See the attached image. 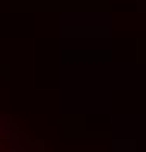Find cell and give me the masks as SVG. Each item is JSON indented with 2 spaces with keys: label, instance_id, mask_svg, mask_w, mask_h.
Listing matches in <instances>:
<instances>
[{
  "label": "cell",
  "instance_id": "obj_1",
  "mask_svg": "<svg viewBox=\"0 0 146 152\" xmlns=\"http://www.w3.org/2000/svg\"><path fill=\"white\" fill-rule=\"evenodd\" d=\"M0 152H41L29 140V133L13 121V114L7 111L3 98H0Z\"/></svg>",
  "mask_w": 146,
  "mask_h": 152
}]
</instances>
